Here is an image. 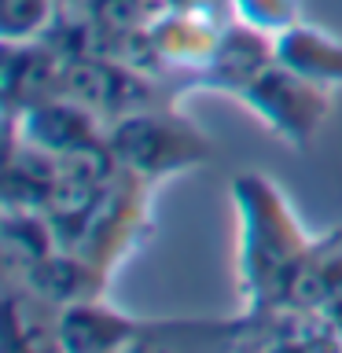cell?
<instances>
[{
	"mask_svg": "<svg viewBox=\"0 0 342 353\" xmlns=\"http://www.w3.org/2000/svg\"><path fill=\"white\" fill-rule=\"evenodd\" d=\"M59 250V236L44 210H4L0 221V254L8 280H22L33 265Z\"/></svg>",
	"mask_w": 342,
	"mask_h": 353,
	"instance_id": "7c38bea8",
	"label": "cell"
},
{
	"mask_svg": "<svg viewBox=\"0 0 342 353\" xmlns=\"http://www.w3.org/2000/svg\"><path fill=\"white\" fill-rule=\"evenodd\" d=\"M59 159L33 143L19 140L8 129V162H4V210H48Z\"/></svg>",
	"mask_w": 342,
	"mask_h": 353,
	"instance_id": "30bf717a",
	"label": "cell"
},
{
	"mask_svg": "<svg viewBox=\"0 0 342 353\" xmlns=\"http://www.w3.org/2000/svg\"><path fill=\"white\" fill-rule=\"evenodd\" d=\"M276 63V44L258 26H228L221 30L214 44L203 55V81L221 92L239 96L258 74H265Z\"/></svg>",
	"mask_w": 342,
	"mask_h": 353,
	"instance_id": "52a82bcc",
	"label": "cell"
},
{
	"mask_svg": "<svg viewBox=\"0 0 342 353\" xmlns=\"http://www.w3.org/2000/svg\"><path fill=\"white\" fill-rule=\"evenodd\" d=\"M232 203L239 214V283L247 316L261 320L276 309L298 261L313 247V236L302 228L280 184L265 173H239L232 181Z\"/></svg>",
	"mask_w": 342,
	"mask_h": 353,
	"instance_id": "6da1fadb",
	"label": "cell"
},
{
	"mask_svg": "<svg viewBox=\"0 0 342 353\" xmlns=\"http://www.w3.org/2000/svg\"><path fill=\"white\" fill-rule=\"evenodd\" d=\"M276 44V63H283L287 70L309 77V81L324 88H342V41L331 33L294 22V26L280 30L272 37Z\"/></svg>",
	"mask_w": 342,
	"mask_h": 353,
	"instance_id": "8fae6325",
	"label": "cell"
},
{
	"mask_svg": "<svg viewBox=\"0 0 342 353\" xmlns=\"http://www.w3.org/2000/svg\"><path fill=\"white\" fill-rule=\"evenodd\" d=\"M140 339H143L140 320L103 305L99 298H85V302L63 305L55 346L63 353H114L137 346Z\"/></svg>",
	"mask_w": 342,
	"mask_h": 353,
	"instance_id": "ba28073f",
	"label": "cell"
},
{
	"mask_svg": "<svg viewBox=\"0 0 342 353\" xmlns=\"http://www.w3.org/2000/svg\"><path fill=\"white\" fill-rule=\"evenodd\" d=\"M232 8L239 11V19L247 26H258L265 30L269 37H276L280 30L294 26V15H298V4L294 0H232Z\"/></svg>",
	"mask_w": 342,
	"mask_h": 353,
	"instance_id": "5bb4252c",
	"label": "cell"
},
{
	"mask_svg": "<svg viewBox=\"0 0 342 353\" xmlns=\"http://www.w3.org/2000/svg\"><path fill=\"white\" fill-rule=\"evenodd\" d=\"M63 96L88 107L103 125H114L118 118L159 103L148 77L137 74L125 59L103 55V52H85V55H70L66 59Z\"/></svg>",
	"mask_w": 342,
	"mask_h": 353,
	"instance_id": "277c9868",
	"label": "cell"
},
{
	"mask_svg": "<svg viewBox=\"0 0 342 353\" xmlns=\"http://www.w3.org/2000/svg\"><path fill=\"white\" fill-rule=\"evenodd\" d=\"M66 55L48 37L4 41V118L44 103L63 92Z\"/></svg>",
	"mask_w": 342,
	"mask_h": 353,
	"instance_id": "8992f818",
	"label": "cell"
},
{
	"mask_svg": "<svg viewBox=\"0 0 342 353\" xmlns=\"http://www.w3.org/2000/svg\"><path fill=\"white\" fill-rule=\"evenodd\" d=\"M63 4H70V8H77V4H88V0H63Z\"/></svg>",
	"mask_w": 342,
	"mask_h": 353,
	"instance_id": "9a60e30c",
	"label": "cell"
},
{
	"mask_svg": "<svg viewBox=\"0 0 342 353\" xmlns=\"http://www.w3.org/2000/svg\"><path fill=\"white\" fill-rule=\"evenodd\" d=\"M63 0H0V37L33 41L52 30Z\"/></svg>",
	"mask_w": 342,
	"mask_h": 353,
	"instance_id": "4fadbf2b",
	"label": "cell"
},
{
	"mask_svg": "<svg viewBox=\"0 0 342 353\" xmlns=\"http://www.w3.org/2000/svg\"><path fill=\"white\" fill-rule=\"evenodd\" d=\"M19 283H26L30 291H37L41 298H48L52 305H74V302H85V298H99L107 287V269L96 265L92 258L77 250H66L59 247L55 254H48L41 265L22 276Z\"/></svg>",
	"mask_w": 342,
	"mask_h": 353,
	"instance_id": "9c48e42d",
	"label": "cell"
},
{
	"mask_svg": "<svg viewBox=\"0 0 342 353\" xmlns=\"http://www.w3.org/2000/svg\"><path fill=\"white\" fill-rule=\"evenodd\" d=\"M328 92L331 88L309 81V77L294 74V70H287L283 63H272L269 70L258 74L247 88H243L239 99L258 114V121L272 132V137H280L287 148L305 151L331 114V96Z\"/></svg>",
	"mask_w": 342,
	"mask_h": 353,
	"instance_id": "3957f363",
	"label": "cell"
},
{
	"mask_svg": "<svg viewBox=\"0 0 342 353\" xmlns=\"http://www.w3.org/2000/svg\"><path fill=\"white\" fill-rule=\"evenodd\" d=\"M107 148L121 170L148 184L210 162V137L162 103L107 125Z\"/></svg>",
	"mask_w": 342,
	"mask_h": 353,
	"instance_id": "7a4b0ae2",
	"label": "cell"
},
{
	"mask_svg": "<svg viewBox=\"0 0 342 353\" xmlns=\"http://www.w3.org/2000/svg\"><path fill=\"white\" fill-rule=\"evenodd\" d=\"M8 129L15 132L19 140L55 154V159L107 140L103 121H99L88 107L74 103V99L63 96V92L44 99L37 107H30V110H22L19 118H8Z\"/></svg>",
	"mask_w": 342,
	"mask_h": 353,
	"instance_id": "5b68a950",
	"label": "cell"
}]
</instances>
